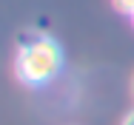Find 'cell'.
Wrapping results in <instances>:
<instances>
[{
  "label": "cell",
  "mask_w": 134,
  "mask_h": 125,
  "mask_svg": "<svg viewBox=\"0 0 134 125\" xmlns=\"http://www.w3.org/2000/svg\"><path fill=\"white\" fill-rule=\"evenodd\" d=\"M60 63H63L60 46L49 37H43L29 46H20L17 60H14V74L26 85H43L60 71Z\"/></svg>",
  "instance_id": "1"
},
{
  "label": "cell",
  "mask_w": 134,
  "mask_h": 125,
  "mask_svg": "<svg viewBox=\"0 0 134 125\" xmlns=\"http://www.w3.org/2000/svg\"><path fill=\"white\" fill-rule=\"evenodd\" d=\"M111 3H114L117 11H123V14H134V0H111Z\"/></svg>",
  "instance_id": "2"
},
{
  "label": "cell",
  "mask_w": 134,
  "mask_h": 125,
  "mask_svg": "<svg viewBox=\"0 0 134 125\" xmlns=\"http://www.w3.org/2000/svg\"><path fill=\"white\" fill-rule=\"evenodd\" d=\"M123 125H134V111L129 114V117H126V120H123Z\"/></svg>",
  "instance_id": "3"
},
{
  "label": "cell",
  "mask_w": 134,
  "mask_h": 125,
  "mask_svg": "<svg viewBox=\"0 0 134 125\" xmlns=\"http://www.w3.org/2000/svg\"><path fill=\"white\" fill-rule=\"evenodd\" d=\"M131 20H134V14H131Z\"/></svg>",
  "instance_id": "4"
}]
</instances>
